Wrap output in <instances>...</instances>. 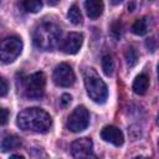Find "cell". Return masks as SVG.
Returning a JSON list of instances; mask_svg holds the SVG:
<instances>
[{
    "label": "cell",
    "mask_w": 159,
    "mask_h": 159,
    "mask_svg": "<svg viewBox=\"0 0 159 159\" xmlns=\"http://www.w3.org/2000/svg\"><path fill=\"white\" fill-rule=\"evenodd\" d=\"M16 124L22 130L46 133L52 124V119L46 111L37 107H31L21 111L17 114Z\"/></svg>",
    "instance_id": "1"
},
{
    "label": "cell",
    "mask_w": 159,
    "mask_h": 159,
    "mask_svg": "<svg viewBox=\"0 0 159 159\" xmlns=\"http://www.w3.org/2000/svg\"><path fill=\"white\" fill-rule=\"evenodd\" d=\"M61 29L52 22H45L34 31L32 40L37 48L42 51H52L61 40Z\"/></svg>",
    "instance_id": "2"
},
{
    "label": "cell",
    "mask_w": 159,
    "mask_h": 159,
    "mask_svg": "<svg viewBox=\"0 0 159 159\" xmlns=\"http://www.w3.org/2000/svg\"><path fill=\"white\" fill-rule=\"evenodd\" d=\"M84 87L89 98L96 103H104L108 97V88L104 81L93 68H86L83 73Z\"/></svg>",
    "instance_id": "3"
},
{
    "label": "cell",
    "mask_w": 159,
    "mask_h": 159,
    "mask_svg": "<svg viewBox=\"0 0 159 159\" xmlns=\"http://www.w3.org/2000/svg\"><path fill=\"white\" fill-rule=\"evenodd\" d=\"M46 76L43 72H35L22 80L24 94L30 99H40L45 93Z\"/></svg>",
    "instance_id": "4"
},
{
    "label": "cell",
    "mask_w": 159,
    "mask_h": 159,
    "mask_svg": "<svg viewBox=\"0 0 159 159\" xmlns=\"http://www.w3.org/2000/svg\"><path fill=\"white\" fill-rule=\"evenodd\" d=\"M22 51V41L17 36H9L1 41L0 58L2 63L14 62Z\"/></svg>",
    "instance_id": "5"
},
{
    "label": "cell",
    "mask_w": 159,
    "mask_h": 159,
    "mask_svg": "<svg viewBox=\"0 0 159 159\" xmlns=\"http://www.w3.org/2000/svg\"><path fill=\"white\" fill-rule=\"evenodd\" d=\"M88 124H89V113L84 106L76 107L73 112L70 114L67 123H66L67 128L73 133L84 130L88 127Z\"/></svg>",
    "instance_id": "6"
},
{
    "label": "cell",
    "mask_w": 159,
    "mask_h": 159,
    "mask_svg": "<svg viewBox=\"0 0 159 159\" xmlns=\"http://www.w3.org/2000/svg\"><path fill=\"white\" fill-rule=\"evenodd\" d=\"M71 154L75 159H98L93 152V143L87 137L78 138L71 144Z\"/></svg>",
    "instance_id": "7"
},
{
    "label": "cell",
    "mask_w": 159,
    "mask_h": 159,
    "mask_svg": "<svg viewBox=\"0 0 159 159\" xmlns=\"http://www.w3.org/2000/svg\"><path fill=\"white\" fill-rule=\"evenodd\" d=\"M52 80L60 87H70L75 83L76 76H75L72 67L70 65L62 62L55 67L53 73H52Z\"/></svg>",
    "instance_id": "8"
},
{
    "label": "cell",
    "mask_w": 159,
    "mask_h": 159,
    "mask_svg": "<svg viewBox=\"0 0 159 159\" xmlns=\"http://www.w3.org/2000/svg\"><path fill=\"white\" fill-rule=\"evenodd\" d=\"M83 43V35L80 32H70L66 39L62 41L60 48L62 52L67 55H75L80 51L81 46Z\"/></svg>",
    "instance_id": "9"
},
{
    "label": "cell",
    "mask_w": 159,
    "mask_h": 159,
    "mask_svg": "<svg viewBox=\"0 0 159 159\" xmlns=\"http://www.w3.org/2000/svg\"><path fill=\"white\" fill-rule=\"evenodd\" d=\"M101 137L104 142H108L116 147H120L124 143V135L122 130L114 125H106L101 130Z\"/></svg>",
    "instance_id": "10"
},
{
    "label": "cell",
    "mask_w": 159,
    "mask_h": 159,
    "mask_svg": "<svg viewBox=\"0 0 159 159\" xmlns=\"http://www.w3.org/2000/svg\"><path fill=\"white\" fill-rule=\"evenodd\" d=\"M84 9H86L87 15L91 19H97V17H99L102 15L104 5L99 0H87L84 2Z\"/></svg>",
    "instance_id": "11"
},
{
    "label": "cell",
    "mask_w": 159,
    "mask_h": 159,
    "mask_svg": "<svg viewBox=\"0 0 159 159\" xmlns=\"http://www.w3.org/2000/svg\"><path fill=\"white\" fill-rule=\"evenodd\" d=\"M149 87V77L145 75V73H140L135 77L134 82H133V91L134 93L142 96V94H145L147 89Z\"/></svg>",
    "instance_id": "12"
},
{
    "label": "cell",
    "mask_w": 159,
    "mask_h": 159,
    "mask_svg": "<svg viewBox=\"0 0 159 159\" xmlns=\"http://www.w3.org/2000/svg\"><path fill=\"white\" fill-rule=\"evenodd\" d=\"M21 145H22L21 138H19L17 135H14V134H9V135L4 137L2 142H1V150L2 152H9V150L17 149Z\"/></svg>",
    "instance_id": "13"
},
{
    "label": "cell",
    "mask_w": 159,
    "mask_h": 159,
    "mask_svg": "<svg viewBox=\"0 0 159 159\" xmlns=\"http://www.w3.org/2000/svg\"><path fill=\"white\" fill-rule=\"evenodd\" d=\"M132 31L133 34L138 35V36H143L148 32V19L147 17H142V19H138L133 26H132Z\"/></svg>",
    "instance_id": "14"
},
{
    "label": "cell",
    "mask_w": 159,
    "mask_h": 159,
    "mask_svg": "<svg viewBox=\"0 0 159 159\" xmlns=\"http://www.w3.org/2000/svg\"><path fill=\"white\" fill-rule=\"evenodd\" d=\"M124 57H125V61H127V65L128 67H134L139 60V55H138V51L135 50L134 46H129L125 52H124Z\"/></svg>",
    "instance_id": "15"
},
{
    "label": "cell",
    "mask_w": 159,
    "mask_h": 159,
    "mask_svg": "<svg viewBox=\"0 0 159 159\" xmlns=\"http://www.w3.org/2000/svg\"><path fill=\"white\" fill-rule=\"evenodd\" d=\"M67 16L70 19V21L73 24V25H80L82 24V14L78 9V6L76 4H73L70 9H68V12H67Z\"/></svg>",
    "instance_id": "16"
},
{
    "label": "cell",
    "mask_w": 159,
    "mask_h": 159,
    "mask_svg": "<svg viewBox=\"0 0 159 159\" xmlns=\"http://www.w3.org/2000/svg\"><path fill=\"white\" fill-rule=\"evenodd\" d=\"M102 70L106 76H112L114 72V61L111 55H104L102 57Z\"/></svg>",
    "instance_id": "17"
},
{
    "label": "cell",
    "mask_w": 159,
    "mask_h": 159,
    "mask_svg": "<svg viewBox=\"0 0 159 159\" xmlns=\"http://www.w3.org/2000/svg\"><path fill=\"white\" fill-rule=\"evenodd\" d=\"M21 6L24 7L25 11L27 12H37L42 7V2L39 0H26L21 2Z\"/></svg>",
    "instance_id": "18"
},
{
    "label": "cell",
    "mask_w": 159,
    "mask_h": 159,
    "mask_svg": "<svg viewBox=\"0 0 159 159\" xmlns=\"http://www.w3.org/2000/svg\"><path fill=\"white\" fill-rule=\"evenodd\" d=\"M120 32H122V25L119 21H114L112 24V34L116 39H119L120 37Z\"/></svg>",
    "instance_id": "19"
},
{
    "label": "cell",
    "mask_w": 159,
    "mask_h": 159,
    "mask_svg": "<svg viewBox=\"0 0 159 159\" xmlns=\"http://www.w3.org/2000/svg\"><path fill=\"white\" fill-rule=\"evenodd\" d=\"M0 83H1V88H0V96H1V97H5V96H6V93H7V89H9L7 83H6V80H5L4 77H1V78H0Z\"/></svg>",
    "instance_id": "20"
},
{
    "label": "cell",
    "mask_w": 159,
    "mask_h": 159,
    "mask_svg": "<svg viewBox=\"0 0 159 159\" xmlns=\"http://www.w3.org/2000/svg\"><path fill=\"white\" fill-rule=\"evenodd\" d=\"M0 113H1V125H5L6 124V122H7V118H9V111L6 109V108H1L0 109Z\"/></svg>",
    "instance_id": "21"
},
{
    "label": "cell",
    "mask_w": 159,
    "mask_h": 159,
    "mask_svg": "<svg viewBox=\"0 0 159 159\" xmlns=\"http://www.w3.org/2000/svg\"><path fill=\"white\" fill-rule=\"evenodd\" d=\"M71 99H72V97H71L70 94H67V93L62 94V97H61V103H62V106L70 104V103H71Z\"/></svg>",
    "instance_id": "22"
},
{
    "label": "cell",
    "mask_w": 159,
    "mask_h": 159,
    "mask_svg": "<svg viewBox=\"0 0 159 159\" xmlns=\"http://www.w3.org/2000/svg\"><path fill=\"white\" fill-rule=\"evenodd\" d=\"M145 46L150 50V51H154V48H155V45H154V40L153 39H148L147 41H145Z\"/></svg>",
    "instance_id": "23"
},
{
    "label": "cell",
    "mask_w": 159,
    "mask_h": 159,
    "mask_svg": "<svg viewBox=\"0 0 159 159\" xmlns=\"http://www.w3.org/2000/svg\"><path fill=\"white\" fill-rule=\"evenodd\" d=\"M135 2H129L128 4V11H134V7H135Z\"/></svg>",
    "instance_id": "24"
},
{
    "label": "cell",
    "mask_w": 159,
    "mask_h": 159,
    "mask_svg": "<svg viewBox=\"0 0 159 159\" xmlns=\"http://www.w3.org/2000/svg\"><path fill=\"white\" fill-rule=\"evenodd\" d=\"M9 159H24V157H22V155H19V154H14V155H11Z\"/></svg>",
    "instance_id": "25"
},
{
    "label": "cell",
    "mask_w": 159,
    "mask_h": 159,
    "mask_svg": "<svg viewBox=\"0 0 159 159\" xmlns=\"http://www.w3.org/2000/svg\"><path fill=\"white\" fill-rule=\"evenodd\" d=\"M135 159H149V158H147V157H138V158H135Z\"/></svg>",
    "instance_id": "26"
},
{
    "label": "cell",
    "mask_w": 159,
    "mask_h": 159,
    "mask_svg": "<svg viewBox=\"0 0 159 159\" xmlns=\"http://www.w3.org/2000/svg\"><path fill=\"white\" fill-rule=\"evenodd\" d=\"M157 68H158L157 71H158V78H159V63H158V67H157Z\"/></svg>",
    "instance_id": "27"
},
{
    "label": "cell",
    "mask_w": 159,
    "mask_h": 159,
    "mask_svg": "<svg viewBox=\"0 0 159 159\" xmlns=\"http://www.w3.org/2000/svg\"><path fill=\"white\" fill-rule=\"evenodd\" d=\"M157 123L159 124V113H158V117H157Z\"/></svg>",
    "instance_id": "28"
},
{
    "label": "cell",
    "mask_w": 159,
    "mask_h": 159,
    "mask_svg": "<svg viewBox=\"0 0 159 159\" xmlns=\"http://www.w3.org/2000/svg\"><path fill=\"white\" fill-rule=\"evenodd\" d=\"M158 144H159V140H158Z\"/></svg>",
    "instance_id": "29"
}]
</instances>
